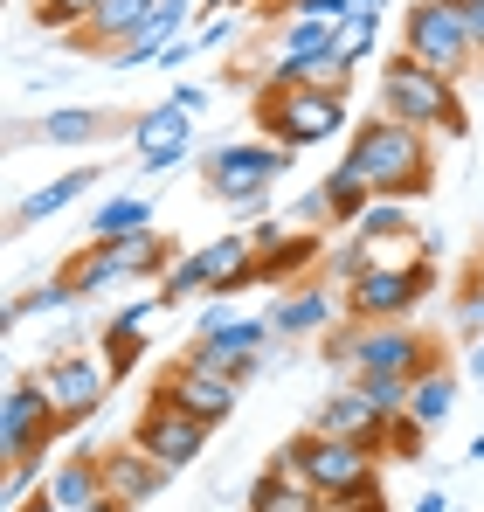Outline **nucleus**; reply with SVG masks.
<instances>
[{"label": "nucleus", "instance_id": "obj_1", "mask_svg": "<svg viewBox=\"0 0 484 512\" xmlns=\"http://www.w3.org/2000/svg\"><path fill=\"white\" fill-rule=\"evenodd\" d=\"M374 201H408V194H429V132H415L402 118H367L346 132V160Z\"/></svg>", "mask_w": 484, "mask_h": 512}, {"label": "nucleus", "instance_id": "obj_2", "mask_svg": "<svg viewBox=\"0 0 484 512\" xmlns=\"http://www.w3.org/2000/svg\"><path fill=\"white\" fill-rule=\"evenodd\" d=\"M381 118H402V125H415V132H443V139L464 132L457 84L436 77L429 63H415L408 49H395V56L381 63Z\"/></svg>", "mask_w": 484, "mask_h": 512}, {"label": "nucleus", "instance_id": "obj_3", "mask_svg": "<svg viewBox=\"0 0 484 512\" xmlns=\"http://www.w3.org/2000/svg\"><path fill=\"white\" fill-rule=\"evenodd\" d=\"M270 471L305 478L325 506H339V499H353V492H374V485H381V478H374V450H367V443H339V436H319V429L291 436V443L270 457Z\"/></svg>", "mask_w": 484, "mask_h": 512}, {"label": "nucleus", "instance_id": "obj_4", "mask_svg": "<svg viewBox=\"0 0 484 512\" xmlns=\"http://www.w3.org/2000/svg\"><path fill=\"white\" fill-rule=\"evenodd\" d=\"M256 118H263V132H270V146H284V153L325 146V139H339V132L353 125V118H346V97H332V90H284V84L263 90Z\"/></svg>", "mask_w": 484, "mask_h": 512}, {"label": "nucleus", "instance_id": "obj_5", "mask_svg": "<svg viewBox=\"0 0 484 512\" xmlns=\"http://www.w3.org/2000/svg\"><path fill=\"white\" fill-rule=\"evenodd\" d=\"M353 381H367V374H429L436 367V346L422 340V333H408L402 319H388V326H346L339 340L325 346Z\"/></svg>", "mask_w": 484, "mask_h": 512}, {"label": "nucleus", "instance_id": "obj_6", "mask_svg": "<svg viewBox=\"0 0 484 512\" xmlns=\"http://www.w3.org/2000/svg\"><path fill=\"white\" fill-rule=\"evenodd\" d=\"M284 167H291V153L284 146H215L208 160H201V173H208V194L215 201H229V208H242V215H256V208H270V187L284 180Z\"/></svg>", "mask_w": 484, "mask_h": 512}, {"label": "nucleus", "instance_id": "obj_7", "mask_svg": "<svg viewBox=\"0 0 484 512\" xmlns=\"http://www.w3.org/2000/svg\"><path fill=\"white\" fill-rule=\"evenodd\" d=\"M429 291V263H367L339 298H346V319L353 326H388V319H408Z\"/></svg>", "mask_w": 484, "mask_h": 512}, {"label": "nucleus", "instance_id": "obj_8", "mask_svg": "<svg viewBox=\"0 0 484 512\" xmlns=\"http://www.w3.org/2000/svg\"><path fill=\"white\" fill-rule=\"evenodd\" d=\"M402 49L415 63H429L436 77H471V63H478V49H471V35H464V21H457V7L450 0H415L402 14Z\"/></svg>", "mask_w": 484, "mask_h": 512}, {"label": "nucleus", "instance_id": "obj_9", "mask_svg": "<svg viewBox=\"0 0 484 512\" xmlns=\"http://www.w3.org/2000/svg\"><path fill=\"white\" fill-rule=\"evenodd\" d=\"M63 429H70V423L56 416V402L42 395V381H35V374H21V381L7 388V402H0V457H7V464L42 457Z\"/></svg>", "mask_w": 484, "mask_h": 512}, {"label": "nucleus", "instance_id": "obj_10", "mask_svg": "<svg viewBox=\"0 0 484 512\" xmlns=\"http://www.w3.org/2000/svg\"><path fill=\"white\" fill-rule=\"evenodd\" d=\"M35 381H42V395L56 402V416H63V423H90V416H97V402H104V388H111L104 360H90V353H56Z\"/></svg>", "mask_w": 484, "mask_h": 512}, {"label": "nucleus", "instance_id": "obj_11", "mask_svg": "<svg viewBox=\"0 0 484 512\" xmlns=\"http://www.w3.org/2000/svg\"><path fill=\"white\" fill-rule=\"evenodd\" d=\"M263 340H270V326H263V319H236L229 333H194L187 367L222 374V381H249V374L263 367Z\"/></svg>", "mask_w": 484, "mask_h": 512}, {"label": "nucleus", "instance_id": "obj_12", "mask_svg": "<svg viewBox=\"0 0 484 512\" xmlns=\"http://www.w3.org/2000/svg\"><path fill=\"white\" fill-rule=\"evenodd\" d=\"M132 443L146 450V457H160L166 471H180V464H194L201 450H208V423H194L187 409H173V402H146V416H139V429H132Z\"/></svg>", "mask_w": 484, "mask_h": 512}, {"label": "nucleus", "instance_id": "obj_13", "mask_svg": "<svg viewBox=\"0 0 484 512\" xmlns=\"http://www.w3.org/2000/svg\"><path fill=\"white\" fill-rule=\"evenodd\" d=\"M160 402H173V409H187L194 423H208V429H215V423H229V416H236L242 381L201 374V367H187V360H180V367H173V374L160 381Z\"/></svg>", "mask_w": 484, "mask_h": 512}, {"label": "nucleus", "instance_id": "obj_14", "mask_svg": "<svg viewBox=\"0 0 484 512\" xmlns=\"http://www.w3.org/2000/svg\"><path fill=\"white\" fill-rule=\"evenodd\" d=\"M187 139H194V111H180L173 97H166L160 111H146V118L132 125V146H139V160H146L153 173L180 167V160H187Z\"/></svg>", "mask_w": 484, "mask_h": 512}, {"label": "nucleus", "instance_id": "obj_15", "mask_svg": "<svg viewBox=\"0 0 484 512\" xmlns=\"http://www.w3.org/2000/svg\"><path fill=\"white\" fill-rule=\"evenodd\" d=\"M319 436H339V443H367V450H381V436H388V416L360 395V388H339V395H325L319 416H312Z\"/></svg>", "mask_w": 484, "mask_h": 512}, {"label": "nucleus", "instance_id": "obj_16", "mask_svg": "<svg viewBox=\"0 0 484 512\" xmlns=\"http://www.w3.org/2000/svg\"><path fill=\"white\" fill-rule=\"evenodd\" d=\"M367 201H374V187H367L360 173L332 167V173H325V187H312V194L298 201V222H325V229H332V222H360Z\"/></svg>", "mask_w": 484, "mask_h": 512}, {"label": "nucleus", "instance_id": "obj_17", "mask_svg": "<svg viewBox=\"0 0 484 512\" xmlns=\"http://www.w3.org/2000/svg\"><path fill=\"white\" fill-rule=\"evenodd\" d=\"M160 485H166V464L146 457L139 443L104 450V492H111L118 506H146V499H160Z\"/></svg>", "mask_w": 484, "mask_h": 512}, {"label": "nucleus", "instance_id": "obj_18", "mask_svg": "<svg viewBox=\"0 0 484 512\" xmlns=\"http://www.w3.org/2000/svg\"><path fill=\"white\" fill-rule=\"evenodd\" d=\"M187 14H194V0H153V21L118 49V70H139V63H160L166 49L180 42V28H187Z\"/></svg>", "mask_w": 484, "mask_h": 512}, {"label": "nucleus", "instance_id": "obj_19", "mask_svg": "<svg viewBox=\"0 0 484 512\" xmlns=\"http://www.w3.org/2000/svg\"><path fill=\"white\" fill-rule=\"evenodd\" d=\"M42 492L56 499L63 512H90V506H104L111 492H104V457H63L49 478H42Z\"/></svg>", "mask_w": 484, "mask_h": 512}, {"label": "nucleus", "instance_id": "obj_20", "mask_svg": "<svg viewBox=\"0 0 484 512\" xmlns=\"http://www.w3.org/2000/svg\"><path fill=\"white\" fill-rule=\"evenodd\" d=\"M146 21H153V0H104V7L77 28V42H83V49H111V56H118Z\"/></svg>", "mask_w": 484, "mask_h": 512}, {"label": "nucleus", "instance_id": "obj_21", "mask_svg": "<svg viewBox=\"0 0 484 512\" xmlns=\"http://www.w3.org/2000/svg\"><path fill=\"white\" fill-rule=\"evenodd\" d=\"M201 263H208V291H215V298L256 284V243H249V236H215V243L201 250Z\"/></svg>", "mask_w": 484, "mask_h": 512}, {"label": "nucleus", "instance_id": "obj_22", "mask_svg": "<svg viewBox=\"0 0 484 512\" xmlns=\"http://www.w3.org/2000/svg\"><path fill=\"white\" fill-rule=\"evenodd\" d=\"M111 263H118V277H166L180 256H173V243H166L160 229H139V236L111 243Z\"/></svg>", "mask_w": 484, "mask_h": 512}, {"label": "nucleus", "instance_id": "obj_23", "mask_svg": "<svg viewBox=\"0 0 484 512\" xmlns=\"http://www.w3.org/2000/svg\"><path fill=\"white\" fill-rule=\"evenodd\" d=\"M450 409H457V374L436 360L429 374H415V388H408V416L422 429H443L450 423Z\"/></svg>", "mask_w": 484, "mask_h": 512}, {"label": "nucleus", "instance_id": "obj_24", "mask_svg": "<svg viewBox=\"0 0 484 512\" xmlns=\"http://www.w3.org/2000/svg\"><path fill=\"white\" fill-rule=\"evenodd\" d=\"M339 305H346V298H332L325 284H305L298 298H284V305L270 312V326H277V333H325Z\"/></svg>", "mask_w": 484, "mask_h": 512}, {"label": "nucleus", "instance_id": "obj_25", "mask_svg": "<svg viewBox=\"0 0 484 512\" xmlns=\"http://www.w3.org/2000/svg\"><path fill=\"white\" fill-rule=\"evenodd\" d=\"M249 512H325V499L305 485V478H291V471H263Z\"/></svg>", "mask_w": 484, "mask_h": 512}, {"label": "nucleus", "instance_id": "obj_26", "mask_svg": "<svg viewBox=\"0 0 484 512\" xmlns=\"http://www.w3.org/2000/svg\"><path fill=\"white\" fill-rule=\"evenodd\" d=\"M139 229H153V208H146L139 194H111V201L90 215V236H97V243H118V236H139Z\"/></svg>", "mask_w": 484, "mask_h": 512}, {"label": "nucleus", "instance_id": "obj_27", "mask_svg": "<svg viewBox=\"0 0 484 512\" xmlns=\"http://www.w3.org/2000/svg\"><path fill=\"white\" fill-rule=\"evenodd\" d=\"M90 180H97V173L83 167V173H63V180H49V187H35V194L21 201V222H49V215H63V208H70L77 194H90Z\"/></svg>", "mask_w": 484, "mask_h": 512}, {"label": "nucleus", "instance_id": "obj_28", "mask_svg": "<svg viewBox=\"0 0 484 512\" xmlns=\"http://www.w3.org/2000/svg\"><path fill=\"white\" fill-rule=\"evenodd\" d=\"M312 256H319V236H284L277 250L256 256V284H284V277H298Z\"/></svg>", "mask_w": 484, "mask_h": 512}, {"label": "nucleus", "instance_id": "obj_29", "mask_svg": "<svg viewBox=\"0 0 484 512\" xmlns=\"http://www.w3.org/2000/svg\"><path fill=\"white\" fill-rule=\"evenodd\" d=\"M70 291L77 298H90V291H104V284H118V263H111V243H90L83 256H70Z\"/></svg>", "mask_w": 484, "mask_h": 512}, {"label": "nucleus", "instance_id": "obj_30", "mask_svg": "<svg viewBox=\"0 0 484 512\" xmlns=\"http://www.w3.org/2000/svg\"><path fill=\"white\" fill-rule=\"evenodd\" d=\"M97 132H104L97 111H49V118H42V139H49V146H90Z\"/></svg>", "mask_w": 484, "mask_h": 512}, {"label": "nucleus", "instance_id": "obj_31", "mask_svg": "<svg viewBox=\"0 0 484 512\" xmlns=\"http://www.w3.org/2000/svg\"><path fill=\"white\" fill-rule=\"evenodd\" d=\"M353 388L395 423V416H408V388H415V381H408V374H367V381H353Z\"/></svg>", "mask_w": 484, "mask_h": 512}, {"label": "nucleus", "instance_id": "obj_32", "mask_svg": "<svg viewBox=\"0 0 484 512\" xmlns=\"http://www.w3.org/2000/svg\"><path fill=\"white\" fill-rule=\"evenodd\" d=\"M346 14H353V0H284V21H305V28H325V35H339Z\"/></svg>", "mask_w": 484, "mask_h": 512}, {"label": "nucleus", "instance_id": "obj_33", "mask_svg": "<svg viewBox=\"0 0 484 512\" xmlns=\"http://www.w3.org/2000/svg\"><path fill=\"white\" fill-rule=\"evenodd\" d=\"M374 28H381V7H353V14H346V28H339V56H346V63H360V56L374 49Z\"/></svg>", "mask_w": 484, "mask_h": 512}, {"label": "nucleus", "instance_id": "obj_34", "mask_svg": "<svg viewBox=\"0 0 484 512\" xmlns=\"http://www.w3.org/2000/svg\"><path fill=\"white\" fill-rule=\"evenodd\" d=\"M77 291H70V277H56V284H42V291H28V298H14L7 305V326H21V319H35V312H63Z\"/></svg>", "mask_w": 484, "mask_h": 512}, {"label": "nucleus", "instance_id": "obj_35", "mask_svg": "<svg viewBox=\"0 0 484 512\" xmlns=\"http://www.w3.org/2000/svg\"><path fill=\"white\" fill-rule=\"evenodd\" d=\"M353 229H360V243H381V236H408V215L402 201H367V215Z\"/></svg>", "mask_w": 484, "mask_h": 512}, {"label": "nucleus", "instance_id": "obj_36", "mask_svg": "<svg viewBox=\"0 0 484 512\" xmlns=\"http://www.w3.org/2000/svg\"><path fill=\"white\" fill-rule=\"evenodd\" d=\"M139 360H146V340H139V333H118V326L104 333V374H111V381H125Z\"/></svg>", "mask_w": 484, "mask_h": 512}, {"label": "nucleus", "instance_id": "obj_37", "mask_svg": "<svg viewBox=\"0 0 484 512\" xmlns=\"http://www.w3.org/2000/svg\"><path fill=\"white\" fill-rule=\"evenodd\" d=\"M160 291H166V305H173V298H194V291H208V263H201V250L180 256V263H173V270L160 277Z\"/></svg>", "mask_w": 484, "mask_h": 512}, {"label": "nucleus", "instance_id": "obj_38", "mask_svg": "<svg viewBox=\"0 0 484 512\" xmlns=\"http://www.w3.org/2000/svg\"><path fill=\"white\" fill-rule=\"evenodd\" d=\"M422 443H429V429L415 423V416H395V423H388V436H381V450H388V457H402V464H415V457H422Z\"/></svg>", "mask_w": 484, "mask_h": 512}, {"label": "nucleus", "instance_id": "obj_39", "mask_svg": "<svg viewBox=\"0 0 484 512\" xmlns=\"http://www.w3.org/2000/svg\"><path fill=\"white\" fill-rule=\"evenodd\" d=\"M42 478V457H21V464H7V478H0V506L7 512H21L28 506V485Z\"/></svg>", "mask_w": 484, "mask_h": 512}, {"label": "nucleus", "instance_id": "obj_40", "mask_svg": "<svg viewBox=\"0 0 484 512\" xmlns=\"http://www.w3.org/2000/svg\"><path fill=\"white\" fill-rule=\"evenodd\" d=\"M450 7H457V21H464V35H471V49L484 63V0H450Z\"/></svg>", "mask_w": 484, "mask_h": 512}, {"label": "nucleus", "instance_id": "obj_41", "mask_svg": "<svg viewBox=\"0 0 484 512\" xmlns=\"http://www.w3.org/2000/svg\"><path fill=\"white\" fill-rule=\"evenodd\" d=\"M457 326H464V333H484V284H471V291L457 298Z\"/></svg>", "mask_w": 484, "mask_h": 512}, {"label": "nucleus", "instance_id": "obj_42", "mask_svg": "<svg viewBox=\"0 0 484 512\" xmlns=\"http://www.w3.org/2000/svg\"><path fill=\"white\" fill-rule=\"evenodd\" d=\"M325 512H388V499L374 485V492H353V499H339V506H325Z\"/></svg>", "mask_w": 484, "mask_h": 512}, {"label": "nucleus", "instance_id": "obj_43", "mask_svg": "<svg viewBox=\"0 0 484 512\" xmlns=\"http://www.w3.org/2000/svg\"><path fill=\"white\" fill-rule=\"evenodd\" d=\"M236 326V312H229V298H215L208 312H201V333H229Z\"/></svg>", "mask_w": 484, "mask_h": 512}, {"label": "nucleus", "instance_id": "obj_44", "mask_svg": "<svg viewBox=\"0 0 484 512\" xmlns=\"http://www.w3.org/2000/svg\"><path fill=\"white\" fill-rule=\"evenodd\" d=\"M173 104H180V111H201V104H208V90H201V84H180V90H173Z\"/></svg>", "mask_w": 484, "mask_h": 512}, {"label": "nucleus", "instance_id": "obj_45", "mask_svg": "<svg viewBox=\"0 0 484 512\" xmlns=\"http://www.w3.org/2000/svg\"><path fill=\"white\" fill-rule=\"evenodd\" d=\"M415 512H450V499H443V492H422V499H415Z\"/></svg>", "mask_w": 484, "mask_h": 512}, {"label": "nucleus", "instance_id": "obj_46", "mask_svg": "<svg viewBox=\"0 0 484 512\" xmlns=\"http://www.w3.org/2000/svg\"><path fill=\"white\" fill-rule=\"evenodd\" d=\"M21 512H63V506H56V499L42 492V499H28V506H21Z\"/></svg>", "mask_w": 484, "mask_h": 512}, {"label": "nucleus", "instance_id": "obj_47", "mask_svg": "<svg viewBox=\"0 0 484 512\" xmlns=\"http://www.w3.org/2000/svg\"><path fill=\"white\" fill-rule=\"evenodd\" d=\"M471 374H484V340H478V346H471Z\"/></svg>", "mask_w": 484, "mask_h": 512}, {"label": "nucleus", "instance_id": "obj_48", "mask_svg": "<svg viewBox=\"0 0 484 512\" xmlns=\"http://www.w3.org/2000/svg\"><path fill=\"white\" fill-rule=\"evenodd\" d=\"M229 7H242V0H208V14H229Z\"/></svg>", "mask_w": 484, "mask_h": 512}, {"label": "nucleus", "instance_id": "obj_49", "mask_svg": "<svg viewBox=\"0 0 484 512\" xmlns=\"http://www.w3.org/2000/svg\"><path fill=\"white\" fill-rule=\"evenodd\" d=\"M90 512H132V506H118V499H104V506H90Z\"/></svg>", "mask_w": 484, "mask_h": 512}, {"label": "nucleus", "instance_id": "obj_50", "mask_svg": "<svg viewBox=\"0 0 484 512\" xmlns=\"http://www.w3.org/2000/svg\"><path fill=\"white\" fill-rule=\"evenodd\" d=\"M471 457H478V464H484V436H478V443H471Z\"/></svg>", "mask_w": 484, "mask_h": 512}, {"label": "nucleus", "instance_id": "obj_51", "mask_svg": "<svg viewBox=\"0 0 484 512\" xmlns=\"http://www.w3.org/2000/svg\"><path fill=\"white\" fill-rule=\"evenodd\" d=\"M353 7H381V0H353Z\"/></svg>", "mask_w": 484, "mask_h": 512}]
</instances>
